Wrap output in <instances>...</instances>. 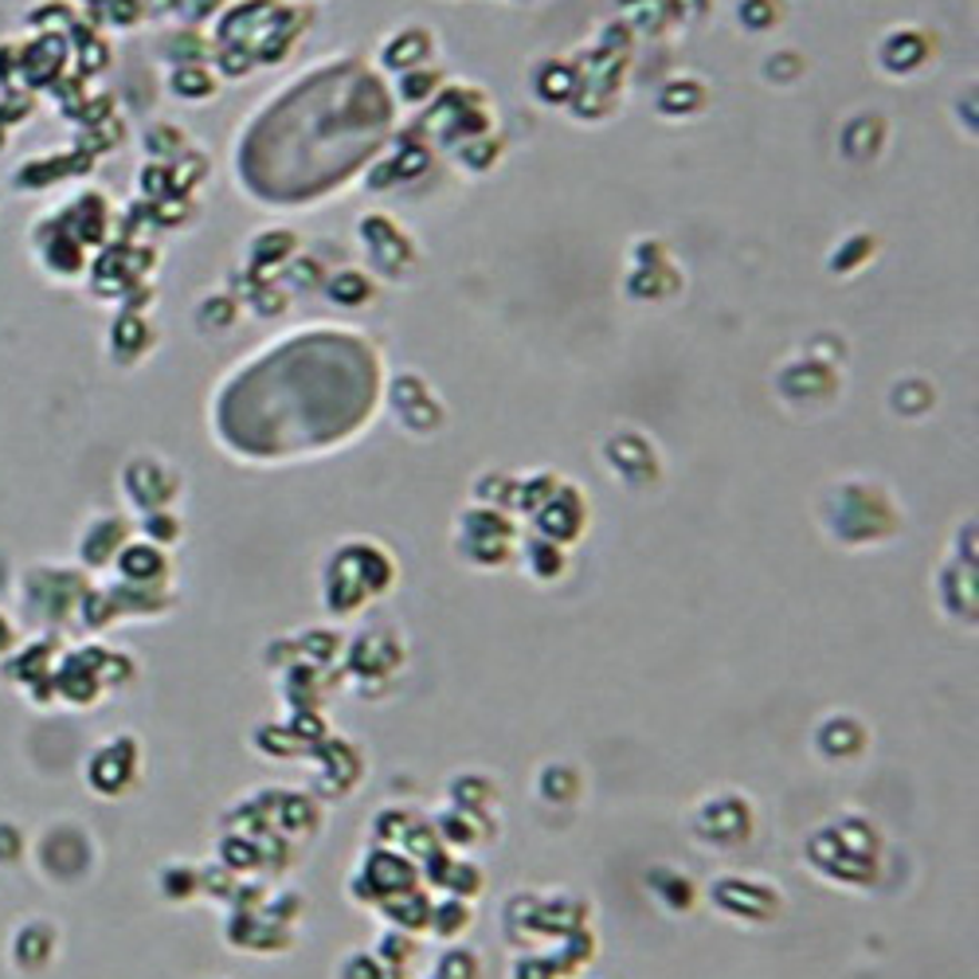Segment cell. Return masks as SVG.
<instances>
[{
	"mask_svg": "<svg viewBox=\"0 0 979 979\" xmlns=\"http://www.w3.org/2000/svg\"><path fill=\"white\" fill-rule=\"evenodd\" d=\"M819 525L835 545L842 548H878L901 533L905 514L897 506L894 490L862 474L830 482L819 494Z\"/></svg>",
	"mask_w": 979,
	"mask_h": 979,
	"instance_id": "1",
	"label": "cell"
},
{
	"mask_svg": "<svg viewBox=\"0 0 979 979\" xmlns=\"http://www.w3.org/2000/svg\"><path fill=\"white\" fill-rule=\"evenodd\" d=\"M396 584V561L381 541L353 537L333 548L322 568V599L330 615H357L369 599L388 596Z\"/></svg>",
	"mask_w": 979,
	"mask_h": 979,
	"instance_id": "2",
	"label": "cell"
},
{
	"mask_svg": "<svg viewBox=\"0 0 979 979\" xmlns=\"http://www.w3.org/2000/svg\"><path fill=\"white\" fill-rule=\"evenodd\" d=\"M811 842L835 850V855L807 850V862H811V870L819 878L838 881V886H862L866 878H874V862L881 858L878 827L870 819H862V815H838Z\"/></svg>",
	"mask_w": 979,
	"mask_h": 979,
	"instance_id": "3",
	"label": "cell"
},
{
	"mask_svg": "<svg viewBox=\"0 0 979 979\" xmlns=\"http://www.w3.org/2000/svg\"><path fill=\"white\" fill-rule=\"evenodd\" d=\"M517 545H522V533H517V522L506 514V509L494 506H466L455 522V553L463 556L471 568H482V573H498L517 556Z\"/></svg>",
	"mask_w": 979,
	"mask_h": 979,
	"instance_id": "4",
	"label": "cell"
},
{
	"mask_svg": "<svg viewBox=\"0 0 979 979\" xmlns=\"http://www.w3.org/2000/svg\"><path fill=\"white\" fill-rule=\"evenodd\" d=\"M357 240L365 248L369 274L384 279V283H412L415 271L424 266V251L415 243V235L404 224L388 216V212H369L357 220Z\"/></svg>",
	"mask_w": 979,
	"mask_h": 979,
	"instance_id": "5",
	"label": "cell"
},
{
	"mask_svg": "<svg viewBox=\"0 0 979 979\" xmlns=\"http://www.w3.org/2000/svg\"><path fill=\"white\" fill-rule=\"evenodd\" d=\"M842 384H847V369L811 357L807 349H796L773 376L776 396L791 412H822L842 396Z\"/></svg>",
	"mask_w": 979,
	"mask_h": 979,
	"instance_id": "6",
	"label": "cell"
},
{
	"mask_svg": "<svg viewBox=\"0 0 979 979\" xmlns=\"http://www.w3.org/2000/svg\"><path fill=\"white\" fill-rule=\"evenodd\" d=\"M686 286V274L674 263L670 248L655 235H643V240L632 243L627 251V279H623V291L632 302H643V306H666L674 302Z\"/></svg>",
	"mask_w": 979,
	"mask_h": 979,
	"instance_id": "7",
	"label": "cell"
},
{
	"mask_svg": "<svg viewBox=\"0 0 979 979\" xmlns=\"http://www.w3.org/2000/svg\"><path fill=\"white\" fill-rule=\"evenodd\" d=\"M599 463H604V471L612 474L619 486L635 490V494L655 490L666 474L663 451H658V443L650 440L647 432H639V427H615V432L599 443Z\"/></svg>",
	"mask_w": 979,
	"mask_h": 979,
	"instance_id": "8",
	"label": "cell"
},
{
	"mask_svg": "<svg viewBox=\"0 0 979 979\" xmlns=\"http://www.w3.org/2000/svg\"><path fill=\"white\" fill-rule=\"evenodd\" d=\"M697 842H706L714 850H737L756 835V807L740 791H714L694 807V822H689Z\"/></svg>",
	"mask_w": 979,
	"mask_h": 979,
	"instance_id": "9",
	"label": "cell"
},
{
	"mask_svg": "<svg viewBox=\"0 0 979 979\" xmlns=\"http://www.w3.org/2000/svg\"><path fill=\"white\" fill-rule=\"evenodd\" d=\"M388 404L396 424L404 427L415 440H432L447 427V404L435 392V384L427 376H420L415 369H404V373L392 376L388 384Z\"/></svg>",
	"mask_w": 979,
	"mask_h": 979,
	"instance_id": "10",
	"label": "cell"
},
{
	"mask_svg": "<svg viewBox=\"0 0 979 979\" xmlns=\"http://www.w3.org/2000/svg\"><path fill=\"white\" fill-rule=\"evenodd\" d=\"M709 901L721 909L729 921L740 925H773L784 909V894L764 878H745V874H729L709 886Z\"/></svg>",
	"mask_w": 979,
	"mask_h": 979,
	"instance_id": "11",
	"label": "cell"
},
{
	"mask_svg": "<svg viewBox=\"0 0 979 979\" xmlns=\"http://www.w3.org/2000/svg\"><path fill=\"white\" fill-rule=\"evenodd\" d=\"M937 36L921 24H894L874 43V63L889 79H914L937 63Z\"/></svg>",
	"mask_w": 979,
	"mask_h": 979,
	"instance_id": "12",
	"label": "cell"
},
{
	"mask_svg": "<svg viewBox=\"0 0 979 979\" xmlns=\"http://www.w3.org/2000/svg\"><path fill=\"white\" fill-rule=\"evenodd\" d=\"M529 522H533V533H537V537H548V541H556V545L568 548L584 537V529H588L592 506L581 494V486L565 478L537 509H533Z\"/></svg>",
	"mask_w": 979,
	"mask_h": 979,
	"instance_id": "13",
	"label": "cell"
},
{
	"mask_svg": "<svg viewBox=\"0 0 979 979\" xmlns=\"http://www.w3.org/2000/svg\"><path fill=\"white\" fill-rule=\"evenodd\" d=\"M894 125L881 110H855L838 122V158L850 165H874L889 150Z\"/></svg>",
	"mask_w": 979,
	"mask_h": 979,
	"instance_id": "14",
	"label": "cell"
},
{
	"mask_svg": "<svg viewBox=\"0 0 979 979\" xmlns=\"http://www.w3.org/2000/svg\"><path fill=\"white\" fill-rule=\"evenodd\" d=\"M870 748V725L855 714H830L815 725V753L827 764H850Z\"/></svg>",
	"mask_w": 979,
	"mask_h": 979,
	"instance_id": "15",
	"label": "cell"
},
{
	"mask_svg": "<svg viewBox=\"0 0 979 979\" xmlns=\"http://www.w3.org/2000/svg\"><path fill=\"white\" fill-rule=\"evenodd\" d=\"M435 32H427L424 24H404L396 28L392 36H384V43L376 48V63L392 75H404L412 67H424L435 63Z\"/></svg>",
	"mask_w": 979,
	"mask_h": 979,
	"instance_id": "16",
	"label": "cell"
},
{
	"mask_svg": "<svg viewBox=\"0 0 979 979\" xmlns=\"http://www.w3.org/2000/svg\"><path fill=\"white\" fill-rule=\"evenodd\" d=\"M709 102H714L709 83L702 75H689V71L670 75L655 94V110H658V118H666V122H689V118H702L709 110Z\"/></svg>",
	"mask_w": 979,
	"mask_h": 979,
	"instance_id": "17",
	"label": "cell"
},
{
	"mask_svg": "<svg viewBox=\"0 0 979 979\" xmlns=\"http://www.w3.org/2000/svg\"><path fill=\"white\" fill-rule=\"evenodd\" d=\"M529 87L541 107H568L576 94V63L565 55L537 59L529 71Z\"/></svg>",
	"mask_w": 979,
	"mask_h": 979,
	"instance_id": "18",
	"label": "cell"
},
{
	"mask_svg": "<svg viewBox=\"0 0 979 979\" xmlns=\"http://www.w3.org/2000/svg\"><path fill=\"white\" fill-rule=\"evenodd\" d=\"M881 255V240L874 232H847L842 240H835V248L827 251V274L830 279H858L874 259Z\"/></svg>",
	"mask_w": 979,
	"mask_h": 979,
	"instance_id": "19",
	"label": "cell"
},
{
	"mask_svg": "<svg viewBox=\"0 0 979 979\" xmlns=\"http://www.w3.org/2000/svg\"><path fill=\"white\" fill-rule=\"evenodd\" d=\"M302 240L294 228H266V232H259L255 240H251L248 248V266L255 279H263L266 271H283L286 263H291L294 255H299Z\"/></svg>",
	"mask_w": 979,
	"mask_h": 979,
	"instance_id": "20",
	"label": "cell"
},
{
	"mask_svg": "<svg viewBox=\"0 0 979 979\" xmlns=\"http://www.w3.org/2000/svg\"><path fill=\"white\" fill-rule=\"evenodd\" d=\"M517 553H522V568L537 584H556L568 573V548L548 537H537V533H529V537L517 545Z\"/></svg>",
	"mask_w": 979,
	"mask_h": 979,
	"instance_id": "21",
	"label": "cell"
},
{
	"mask_svg": "<svg viewBox=\"0 0 979 979\" xmlns=\"http://www.w3.org/2000/svg\"><path fill=\"white\" fill-rule=\"evenodd\" d=\"M889 412L901 415V420H925V415L937 407V384L929 381V376H897L894 384H889Z\"/></svg>",
	"mask_w": 979,
	"mask_h": 979,
	"instance_id": "22",
	"label": "cell"
},
{
	"mask_svg": "<svg viewBox=\"0 0 979 979\" xmlns=\"http://www.w3.org/2000/svg\"><path fill=\"white\" fill-rule=\"evenodd\" d=\"M322 291H325V299H330L333 306L361 310V306H369V302L376 299V279L369 271H353V266H345V271L325 274Z\"/></svg>",
	"mask_w": 979,
	"mask_h": 979,
	"instance_id": "23",
	"label": "cell"
},
{
	"mask_svg": "<svg viewBox=\"0 0 979 979\" xmlns=\"http://www.w3.org/2000/svg\"><path fill=\"white\" fill-rule=\"evenodd\" d=\"M451 153H455L458 169H466L471 176H486L502 165V158H506V142L494 138V130H490V133H478V138H466V142L451 145Z\"/></svg>",
	"mask_w": 979,
	"mask_h": 979,
	"instance_id": "24",
	"label": "cell"
},
{
	"mask_svg": "<svg viewBox=\"0 0 979 979\" xmlns=\"http://www.w3.org/2000/svg\"><path fill=\"white\" fill-rule=\"evenodd\" d=\"M537 791H541V799H545V804H553V807L576 804V799H581V791H584L581 768H576V764H568V760L545 764V768H541V776H537Z\"/></svg>",
	"mask_w": 979,
	"mask_h": 979,
	"instance_id": "25",
	"label": "cell"
},
{
	"mask_svg": "<svg viewBox=\"0 0 979 979\" xmlns=\"http://www.w3.org/2000/svg\"><path fill=\"white\" fill-rule=\"evenodd\" d=\"M807 71H811V63H807V55L799 48H776L760 59V79L768 87H776V91L799 87L807 79Z\"/></svg>",
	"mask_w": 979,
	"mask_h": 979,
	"instance_id": "26",
	"label": "cell"
},
{
	"mask_svg": "<svg viewBox=\"0 0 979 979\" xmlns=\"http://www.w3.org/2000/svg\"><path fill=\"white\" fill-rule=\"evenodd\" d=\"M678 4L674 0H623V24L635 32L663 36L670 32V24H678Z\"/></svg>",
	"mask_w": 979,
	"mask_h": 979,
	"instance_id": "27",
	"label": "cell"
},
{
	"mask_svg": "<svg viewBox=\"0 0 979 979\" xmlns=\"http://www.w3.org/2000/svg\"><path fill=\"white\" fill-rule=\"evenodd\" d=\"M447 87V75H443L440 67L435 63H424V67H412V71H404V75H396V94L404 107H427V102L435 99V94Z\"/></svg>",
	"mask_w": 979,
	"mask_h": 979,
	"instance_id": "28",
	"label": "cell"
},
{
	"mask_svg": "<svg viewBox=\"0 0 979 979\" xmlns=\"http://www.w3.org/2000/svg\"><path fill=\"white\" fill-rule=\"evenodd\" d=\"M647 889L655 901H663L666 894H674V914H689L697 905V886L689 881V874L674 870V866H658L647 874Z\"/></svg>",
	"mask_w": 979,
	"mask_h": 979,
	"instance_id": "29",
	"label": "cell"
},
{
	"mask_svg": "<svg viewBox=\"0 0 979 979\" xmlns=\"http://www.w3.org/2000/svg\"><path fill=\"white\" fill-rule=\"evenodd\" d=\"M517 478L506 471H482L471 486L474 506H494V509H514Z\"/></svg>",
	"mask_w": 979,
	"mask_h": 979,
	"instance_id": "30",
	"label": "cell"
},
{
	"mask_svg": "<svg viewBox=\"0 0 979 979\" xmlns=\"http://www.w3.org/2000/svg\"><path fill=\"white\" fill-rule=\"evenodd\" d=\"M737 20L748 32H773L788 20V0H740L737 4Z\"/></svg>",
	"mask_w": 979,
	"mask_h": 979,
	"instance_id": "31",
	"label": "cell"
},
{
	"mask_svg": "<svg viewBox=\"0 0 979 979\" xmlns=\"http://www.w3.org/2000/svg\"><path fill=\"white\" fill-rule=\"evenodd\" d=\"M427 929H432L440 940L463 937V932L471 929V905H466L463 897H451V901H443L440 909H432V921H427Z\"/></svg>",
	"mask_w": 979,
	"mask_h": 979,
	"instance_id": "32",
	"label": "cell"
},
{
	"mask_svg": "<svg viewBox=\"0 0 979 979\" xmlns=\"http://www.w3.org/2000/svg\"><path fill=\"white\" fill-rule=\"evenodd\" d=\"M255 279V274H251ZM251 310L259 317H283L291 310V291L279 279H255V294H251Z\"/></svg>",
	"mask_w": 979,
	"mask_h": 979,
	"instance_id": "33",
	"label": "cell"
},
{
	"mask_svg": "<svg viewBox=\"0 0 979 979\" xmlns=\"http://www.w3.org/2000/svg\"><path fill=\"white\" fill-rule=\"evenodd\" d=\"M482 960L466 948H451L447 956L440 960V979H478Z\"/></svg>",
	"mask_w": 979,
	"mask_h": 979,
	"instance_id": "34",
	"label": "cell"
}]
</instances>
